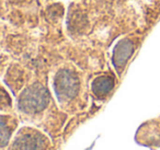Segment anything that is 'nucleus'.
<instances>
[{"mask_svg": "<svg viewBox=\"0 0 160 150\" xmlns=\"http://www.w3.org/2000/svg\"><path fill=\"white\" fill-rule=\"evenodd\" d=\"M42 145L40 138H35L33 135H25L14 142L12 150H42Z\"/></svg>", "mask_w": 160, "mask_h": 150, "instance_id": "1", "label": "nucleus"}, {"mask_svg": "<svg viewBox=\"0 0 160 150\" xmlns=\"http://www.w3.org/2000/svg\"><path fill=\"white\" fill-rule=\"evenodd\" d=\"M112 87H113V81L108 77L98 78L93 82V91L94 93H97L99 95L108 93L112 89Z\"/></svg>", "mask_w": 160, "mask_h": 150, "instance_id": "2", "label": "nucleus"}]
</instances>
